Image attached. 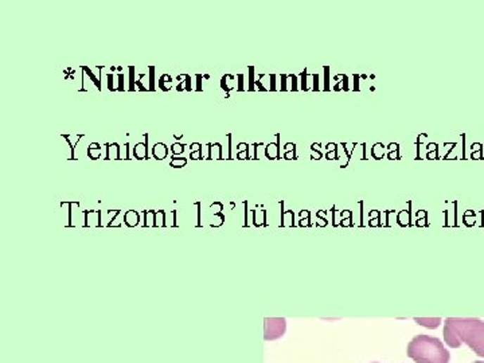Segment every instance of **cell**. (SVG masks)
<instances>
[{
	"mask_svg": "<svg viewBox=\"0 0 484 363\" xmlns=\"http://www.w3.org/2000/svg\"><path fill=\"white\" fill-rule=\"evenodd\" d=\"M246 150H249V144H248V143H241V144L238 146V151H246Z\"/></svg>",
	"mask_w": 484,
	"mask_h": 363,
	"instance_id": "cell-28",
	"label": "cell"
},
{
	"mask_svg": "<svg viewBox=\"0 0 484 363\" xmlns=\"http://www.w3.org/2000/svg\"><path fill=\"white\" fill-rule=\"evenodd\" d=\"M135 85H136V88H137V89H139V91H148V89H147V88H144V87H143V84H141V81H140V79H137L136 84H135Z\"/></svg>",
	"mask_w": 484,
	"mask_h": 363,
	"instance_id": "cell-27",
	"label": "cell"
},
{
	"mask_svg": "<svg viewBox=\"0 0 484 363\" xmlns=\"http://www.w3.org/2000/svg\"><path fill=\"white\" fill-rule=\"evenodd\" d=\"M159 88L163 91H168L172 88V78L170 75H163L159 79Z\"/></svg>",
	"mask_w": 484,
	"mask_h": 363,
	"instance_id": "cell-7",
	"label": "cell"
},
{
	"mask_svg": "<svg viewBox=\"0 0 484 363\" xmlns=\"http://www.w3.org/2000/svg\"><path fill=\"white\" fill-rule=\"evenodd\" d=\"M237 158H238V159H249V150H246V151L238 152Z\"/></svg>",
	"mask_w": 484,
	"mask_h": 363,
	"instance_id": "cell-23",
	"label": "cell"
},
{
	"mask_svg": "<svg viewBox=\"0 0 484 363\" xmlns=\"http://www.w3.org/2000/svg\"><path fill=\"white\" fill-rule=\"evenodd\" d=\"M373 156L377 159H382L383 158V146L382 144H376L373 147Z\"/></svg>",
	"mask_w": 484,
	"mask_h": 363,
	"instance_id": "cell-10",
	"label": "cell"
},
{
	"mask_svg": "<svg viewBox=\"0 0 484 363\" xmlns=\"http://www.w3.org/2000/svg\"><path fill=\"white\" fill-rule=\"evenodd\" d=\"M333 158V159H336V155H335V152H333H333H329V153H327V159H330V160H331Z\"/></svg>",
	"mask_w": 484,
	"mask_h": 363,
	"instance_id": "cell-34",
	"label": "cell"
},
{
	"mask_svg": "<svg viewBox=\"0 0 484 363\" xmlns=\"http://www.w3.org/2000/svg\"><path fill=\"white\" fill-rule=\"evenodd\" d=\"M280 144L279 143H269L267 146V151H265V155L268 159H277L279 155H280V150H279Z\"/></svg>",
	"mask_w": 484,
	"mask_h": 363,
	"instance_id": "cell-6",
	"label": "cell"
},
{
	"mask_svg": "<svg viewBox=\"0 0 484 363\" xmlns=\"http://www.w3.org/2000/svg\"><path fill=\"white\" fill-rule=\"evenodd\" d=\"M134 78H135V68L131 66L129 68V91H135V87H136L135 84L136 82H135Z\"/></svg>",
	"mask_w": 484,
	"mask_h": 363,
	"instance_id": "cell-11",
	"label": "cell"
},
{
	"mask_svg": "<svg viewBox=\"0 0 484 363\" xmlns=\"http://www.w3.org/2000/svg\"><path fill=\"white\" fill-rule=\"evenodd\" d=\"M444 342L452 348L467 345L484 358V321L478 318H448L444 321Z\"/></svg>",
	"mask_w": 484,
	"mask_h": 363,
	"instance_id": "cell-1",
	"label": "cell"
},
{
	"mask_svg": "<svg viewBox=\"0 0 484 363\" xmlns=\"http://www.w3.org/2000/svg\"><path fill=\"white\" fill-rule=\"evenodd\" d=\"M311 158H314V159H320V158H321V153H320V152L312 151Z\"/></svg>",
	"mask_w": 484,
	"mask_h": 363,
	"instance_id": "cell-30",
	"label": "cell"
},
{
	"mask_svg": "<svg viewBox=\"0 0 484 363\" xmlns=\"http://www.w3.org/2000/svg\"><path fill=\"white\" fill-rule=\"evenodd\" d=\"M190 159H193V160H202V159H203V156H202V150H199V151H191V153H190Z\"/></svg>",
	"mask_w": 484,
	"mask_h": 363,
	"instance_id": "cell-16",
	"label": "cell"
},
{
	"mask_svg": "<svg viewBox=\"0 0 484 363\" xmlns=\"http://www.w3.org/2000/svg\"><path fill=\"white\" fill-rule=\"evenodd\" d=\"M150 70V87L148 91H155V68L153 66H148Z\"/></svg>",
	"mask_w": 484,
	"mask_h": 363,
	"instance_id": "cell-12",
	"label": "cell"
},
{
	"mask_svg": "<svg viewBox=\"0 0 484 363\" xmlns=\"http://www.w3.org/2000/svg\"><path fill=\"white\" fill-rule=\"evenodd\" d=\"M187 160L184 158H172V160L170 162V166L174 168H181V167L186 166Z\"/></svg>",
	"mask_w": 484,
	"mask_h": 363,
	"instance_id": "cell-9",
	"label": "cell"
},
{
	"mask_svg": "<svg viewBox=\"0 0 484 363\" xmlns=\"http://www.w3.org/2000/svg\"><path fill=\"white\" fill-rule=\"evenodd\" d=\"M62 137H63V139L68 141V144L70 146V150H72V156H70V159L75 160V159H76V146L70 141V136H69V135H62Z\"/></svg>",
	"mask_w": 484,
	"mask_h": 363,
	"instance_id": "cell-13",
	"label": "cell"
},
{
	"mask_svg": "<svg viewBox=\"0 0 484 363\" xmlns=\"http://www.w3.org/2000/svg\"><path fill=\"white\" fill-rule=\"evenodd\" d=\"M146 141L144 143H137L134 148V156L139 160H147L150 159V150H148V134L144 135Z\"/></svg>",
	"mask_w": 484,
	"mask_h": 363,
	"instance_id": "cell-4",
	"label": "cell"
},
{
	"mask_svg": "<svg viewBox=\"0 0 484 363\" xmlns=\"http://www.w3.org/2000/svg\"><path fill=\"white\" fill-rule=\"evenodd\" d=\"M249 76H250V87H249V91H253L255 89V84H253V68H249Z\"/></svg>",
	"mask_w": 484,
	"mask_h": 363,
	"instance_id": "cell-22",
	"label": "cell"
},
{
	"mask_svg": "<svg viewBox=\"0 0 484 363\" xmlns=\"http://www.w3.org/2000/svg\"><path fill=\"white\" fill-rule=\"evenodd\" d=\"M168 153V148H167L166 144L165 143H156L152 148V156L156 159V160H163Z\"/></svg>",
	"mask_w": 484,
	"mask_h": 363,
	"instance_id": "cell-5",
	"label": "cell"
},
{
	"mask_svg": "<svg viewBox=\"0 0 484 363\" xmlns=\"http://www.w3.org/2000/svg\"><path fill=\"white\" fill-rule=\"evenodd\" d=\"M221 87H222V89L224 91H227V93H229V91H231L229 87L227 85V76L222 77V79H221Z\"/></svg>",
	"mask_w": 484,
	"mask_h": 363,
	"instance_id": "cell-20",
	"label": "cell"
},
{
	"mask_svg": "<svg viewBox=\"0 0 484 363\" xmlns=\"http://www.w3.org/2000/svg\"><path fill=\"white\" fill-rule=\"evenodd\" d=\"M472 363H484V361H475V362Z\"/></svg>",
	"mask_w": 484,
	"mask_h": 363,
	"instance_id": "cell-38",
	"label": "cell"
},
{
	"mask_svg": "<svg viewBox=\"0 0 484 363\" xmlns=\"http://www.w3.org/2000/svg\"><path fill=\"white\" fill-rule=\"evenodd\" d=\"M242 78H243V76H242V75H238V81H240V84H238V91H243V85H242Z\"/></svg>",
	"mask_w": 484,
	"mask_h": 363,
	"instance_id": "cell-31",
	"label": "cell"
},
{
	"mask_svg": "<svg viewBox=\"0 0 484 363\" xmlns=\"http://www.w3.org/2000/svg\"><path fill=\"white\" fill-rule=\"evenodd\" d=\"M81 69H82V72H84V73H87L88 76L91 77V81H93V84L97 87V89H98V91H101V79L94 76V75L91 73V70L89 69V68H87V66H82Z\"/></svg>",
	"mask_w": 484,
	"mask_h": 363,
	"instance_id": "cell-8",
	"label": "cell"
},
{
	"mask_svg": "<svg viewBox=\"0 0 484 363\" xmlns=\"http://www.w3.org/2000/svg\"><path fill=\"white\" fill-rule=\"evenodd\" d=\"M408 357L416 363H450L451 354L439 338L417 335L408 345Z\"/></svg>",
	"mask_w": 484,
	"mask_h": 363,
	"instance_id": "cell-2",
	"label": "cell"
},
{
	"mask_svg": "<svg viewBox=\"0 0 484 363\" xmlns=\"http://www.w3.org/2000/svg\"><path fill=\"white\" fill-rule=\"evenodd\" d=\"M89 148H91V150H101V146L98 143H91Z\"/></svg>",
	"mask_w": 484,
	"mask_h": 363,
	"instance_id": "cell-29",
	"label": "cell"
},
{
	"mask_svg": "<svg viewBox=\"0 0 484 363\" xmlns=\"http://www.w3.org/2000/svg\"><path fill=\"white\" fill-rule=\"evenodd\" d=\"M255 84H256V87H257V88H258V89H260V91H265V88H264V87H262V85H261V82H260V79H257V81H256V82H255Z\"/></svg>",
	"mask_w": 484,
	"mask_h": 363,
	"instance_id": "cell-33",
	"label": "cell"
},
{
	"mask_svg": "<svg viewBox=\"0 0 484 363\" xmlns=\"http://www.w3.org/2000/svg\"><path fill=\"white\" fill-rule=\"evenodd\" d=\"M274 78H276V76H274V75H271V82H272V84H271V89H272V91L276 89V87H274Z\"/></svg>",
	"mask_w": 484,
	"mask_h": 363,
	"instance_id": "cell-32",
	"label": "cell"
},
{
	"mask_svg": "<svg viewBox=\"0 0 484 363\" xmlns=\"http://www.w3.org/2000/svg\"><path fill=\"white\" fill-rule=\"evenodd\" d=\"M327 150H333V151H336V146H335V144H329V146H327Z\"/></svg>",
	"mask_w": 484,
	"mask_h": 363,
	"instance_id": "cell-36",
	"label": "cell"
},
{
	"mask_svg": "<svg viewBox=\"0 0 484 363\" xmlns=\"http://www.w3.org/2000/svg\"><path fill=\"white\" fill-rule=\"evenodd\" d=\"M371 363H379V362H371Z\"/></svg>",
	"mask_w": 484,
	"mask_h": 363,
	"instance_id": "cell-39",
	"label": "cell"
},
{
	"mask_svg": "<svg viewBox=\"0 0 484 363\" xmlns=\"http://www.w3.org/2000/svg\"><path fill=\"white\" fill-rule=\"evenodd\" d=\"M87 153H88V156H89L91 159L96 160V159H98V158L101 156V150H91V148H88Z\"/></svg>",
	"mask_w": 484,
	"mask_h": 363,
	"instance_id": "cell-15",
	"label": "cell"
},
{
	"mask_svg": "<svg viewBox=\"0 0 484 363\" xmlns=\"http://www.w3.org/2000/svg\"><path fill=\"white\" fill-rule=\"evenodd\" d=\"M298 156L295 155V150L293 151H288L284 153V159H296Z\"/></svg>",
	"mask_w": 484,
	"mask_h": 363,
	"instance_id": "cell-24",
	"label": "cell"
},
{
	"mask_svg": "<svg viewBox=\"0 0 484 363\" xmlns=\"http://www.w3.org/2000/svg\"><path fill=\"white\" fill-rule=\"evenodd\" d=\"M171 151L174 155H179V153H183L184 151V144H181V143H175L171 146Z\"/></svg>",
	"mask_w": 484,
	"mask_h": 363,
	"instance_id": "cell-14",
	"label": "cell"
},
{
	"mask_svg": "<svg viewBox=\"0 0 484 363\" xmlns=\"http://www.w3.org/2000/svg\"><path fill=\"white\" fill-rule=\"evenodd\" d=\"M272 333L265 336V340H273L286 333V320L284 319H265V333Z\"/></svg>",
	"mask_w": 484,
	"mask_h": 363,
	"instance_id": "cell-3",
	"label": "cell"
},
{
	"mask_svg": "<svg viewBox=\"0 0 484 363\" xmlns=\"http://www.w3.org/2000/svg\"><path fill=\"white\" fill-rule=\"evenodd\" d=\"M389 158H390V159H395V158H397V151L390 152V153H389Z\"/></svg>",
	"mask_w": 484,
	"mask_h": 363,
	"instance_id": "cell-37",
	"label": "cell"
},
{
	"mask_svg": "<svg viewBox=\"0 0 484 363\" xmlns=\"http://www.w3.org/2000/svg\"><path fill=\"white\" fill-rule=\"evenodd\" d=\"M125 147L128 148V150H127V159L129 160V159H131V158H129V143H127V144H125Z\"/></svg>",
	"mask_w": 484,
	"mask_h": 363,
	"instance_id": "cell-35",
	"label": "cell"
},
{
	"mask_svg": "<svg viewBox=\"0 0 484 363\" xmlns=\"http://www.w3.org/2000/svg\"><path fill=\"white\" fill-rule=\"evenodd\" d=\"M197 88H196V91H202V78H203V76L202 75H197Z\"/></svg>",
	"mask_w": 484,
	"mask_h": 363,
	"instance_id": "cell-21",
	"label": "cell"
},
{
	"mask_svg": "<svg viewBox=\"0 0 484 363\" xmlns=\"http://www.w3.org/2000/svg\"><path fill=\"white\" fill-rule=\"evenodd\" d=\"M184 87H186V91H193V88H191V77L189 76V75H186V82H184Z\"/></svg>",
	"mask_w": 484,
	"mask_h": 363,
	"instance_id": "cell-18",
	"label": "cell"
},
{
	"mask_svg": "<svg viewBox=\"0 0 484 363\" xmlns=\"http://www.w3.org/2000/svg\"><path fill=\"white\" fill-rule=\"evenodd\" d=\"M190 148H191V151H199V150H202V144L200 143H193L190 146Z\"/></svg>",
	"mask_w": 484,
	"mask_h": 363,
	"instance_id": "cell-25",
	"label": "cell"
},
{
	"mask_svg": "<svg viewBox=\"0 0 484 363\" xmlns=\"http://www.w3.org/2000/svg\"><path fill=\"white\" fill-rule=\"evenodd\" d=\"M295 147H296V146H295L293 143H288V144L284 146V150H286V152L293 151V150H295Z\"/></svg>",
	"mask_w": 484,
	"mask_h": 363,
	"instance_id": "cell-26",
	"label": "cell"
},
{
	"mask_svg": "<svg viewBox=\"0 0 484 363\" xmlns=\"http://www.w3.org/2000/svg\"><path fill=\"white\" fill-rule=\"evenodd\" d=\"M117 78H119L117 91H124V75H122V73H119V75H117Z\"/></svg>",
	"mask_w": 484,
	"mask_h": 363,
	"instance_id": "cell-19",
	"label": "cell"
},
{
	"mask_svg": "<svg viewBox=\"0 0 484 363\" xmlns=\"http://www.w3.org/2000/svg\"><path fill=\"white\" fill-rule=\"evenodd\" d=\"M108 89L110 91H116V88L113 87V75L112 73H108Z\"/></svg>",
	"mask_w": 484,
	"mask_h": 363,
	"instance_id": "cell-17",
	"label": "cell"
}]
</instances>
